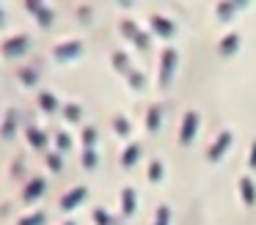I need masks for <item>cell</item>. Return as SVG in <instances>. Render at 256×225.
<instances>
[{"mask_svg": "<svg viewBox=\"0 0 256 225\" xmlns=\"http://www.w3.org/2000/svg\"><path fill=\"white\" fill-rule=\"evenodd\" d=\"M25 137H28L30 148H36V151H44V146H47V135L39 129V126H28V129H25Z\"/></svg>", "mask_w": 256, "mask_h": 225, "instance_id": "8992f818", "label": "cell"}, {"mask_svg": "<svg viewBox=\"0 0 256 225\" xmlns=\"http://www.w3.org/2000/svg\"><path fill=\"white\" fill-rule=\"evenodd\" d=\"M56 140H58V148H69V146H72L69 135H64V132H58V135H56Z\"/></svg>", "mask_w": 256, "mask_h": 225, "instance_id": "4fadbf2b", "label": "cell"}, {"mask_svg": "<svg viewBox=\"0 0 256 225\" xmlns=\"http://www.w3.org/2000/svg\"><path fill=\"white\" fill-rule=\"evenodd\" d=\"M39 107L44 110V113H52V110L58 107V99L52 96L50 91H42V93H39Z\"/></svg>", "mask_w": 256, "mask_h": 225, "instance_id": "ba28073f", "label": "cell"}, {"mask_svg": "<svg viewBox=\"0 0 256 225\" xmlns=\"http://www.w3.org/2000/svg\"><path fill=\"white\" fill-rule=\"evenodd\" d=\"M44 220H47L44 212H30V214H25L17 225H44Z\"/></svg>", "mask_w": 256, "mask_h": 225, "instance_id": "30bf717a", "label": "cell"}, {"mask_svg": "<svg viewBox=\"0 0 256 225\" xmlns=\"http://www.w3.org/2000/svg\"><path fill=\"white\" fill-rule=\"evenodd\" d=\"M96 223H100V225H108V214H105V212H96Z\"/></svg>", "mask_w": 256, "mask_h": 225, "instance_id": "2e32d148", "label": "cell"}, {"mask_svg": "<svg viewBox=\"0 0 256 225\" xmlns=\"http://www.w3.org/2000/svg\"><path fill=\"white\" fill-rule=\"evenodd\" d=\"M94 137H96L94 129H86V132H83V143H86V146H88V143H94Z\"/></svg>", "mask_w": 256, "mask_h": 225, "instance_id": "9a60e30c", "label": "cell"}, {"mask_svg": "<svg viewBox=\"0 0 256 225\" xmlns=\"http://www.w3.org/2000/svg\"><path fill=\"white\" fill-rule=\"evenodd\" d=\"M64 115H66L69 121H78L80 118V104H74V102H69L66 107H64Z\"/></svg>", "mask_w": 256, "mask_h": 225, "instance_id": "8fae6325", "label": "cell"}, {"mask_svg": "<svg viewBox=\"0 0 256 225\" xmlns=\"http://www.w3.org/2000/svg\"><path fill=\"white\" fill-rule=\"evenodd\" d=\"M83 165H86V168H94V165H96V157H94V151H86V157H83Z\"/></svg>", "mask_w": 256, "mask_h": 225, "instance_id": "5bb4252c", "label": "cell"}, {"mask_svg": "<svg viewBox=\"0 0 256 225\" xmlns=\"http://www.w3.org/2000/svg\"><path fill=\"white\" fill-rule=\"evenodd\" d=\"M28 33H14V36H8L6 41L0 44V55L3 58H8V60H14V58H20V55H25L28 52Z\"/></svg>", "mask_w": 256, "mask_h": 225, "instance_id": "6da1fadb", "label": "cell"}, {"mask_svg": "<svg viewBox=\"0 0 256 225\" xmlns=\"http://www.w3.org/2000/svg\"><path fill=\"white\" fill-rule=\"evenodd\" d=\"M83 195H86L83 187H74V190H69L66 195L61 198V209H74L80 201H83Z\"/></svg>", "mask_w": 256, "mask_h": 225, "instance_id": "52a82bcc", "label": "cell"}, {"mask_svg": "<svg viewBox=\"0 0 256 225\" xmlns=\"http://www.w3.org/2000/svg\"><path fill=\"white\" fill-rule=\"evenodd\" d=\"M25 11L34 14L39 25H50V22H52V8H50V5H44V3H39V0H28V3H25Z\"/></svg>", "mask_w": 256, "mask_h": 225, "instance_id": "7a4b0ae2", "label": "cell"}, {"mask_svg": "<svg viewBox=\"0 0 256 225\" xmlns=\"http://www.w3.org/2000/svg\"><path fill=\"white\" fill-rule=\"evenodd\" d=\"M64 225H74V223H64Z\"/></svg>", "mask_w": 256, "mask_h": 225, "instance_id": "ac0fdd59", "label": "cell"}, {"mask_svg": "<svg viewBox=\"0 0 256 225\" xmlns=\"http://www.w3.org/2000/svg\"><path fill=\"white\" fill-rule=\"evenodd\" d=\"M44 179H42V176H34V179L28 181V184L22 187V201L25 203H34V201H39L42 198V192H44Z\"/></svg>", "mask_w": 256, "mask_h": 225, "instance_id": "277c9868", "label": "cell"}, {"mask_svg": "<svg viewBox=\"0 0 256 225\" xmlns=\"http://www.w3.org/2000/svg\"><path fill=\"white\" fill-rule=\"evenodd\" d=\"M36 77H39V69H36V66H22V69H20V80H22V85H34Z\"/></svg>", "mask_w": 256, "mask_h": 225, "instance_id": "9c48e42d", "label": "cell"}, {"mask_svg": "<svg viewBox=\"0 0 256 225\" xmlns=\"http://www.w3.org/2000/svg\"><path fill=\"white\" fill-rule=\"evenodd\" d=\"M17 124H20L17 107H8L6 115H3V121H0V135L6 137V140H12V137L17 135Z\"/></svg>", "mask_w": 256, "mask_h": 225, "instance_id": "3957f363", "label": "cell"}, {"mask_svg": "<svg viewBox=\"0 0 256 225\" xmlns=\"http://www.w3.org/2000/svg\"><path fill=\"white\" fill-rule=\"evenodd\" d=\"M44 159H47V165H50V170H61V157H58V151H50V154H44Z\"/></svg>", "mask_w": 256, "mask_h": 225, "instance_id": "7c38bea8", "label": "cell"}, {"mask_svg": "<svg viewBox=\"0 0 256 225\" xmlns=\"http://www.w3.org/2000/svg\"><path fill=\"white\" fill-rule=\"evenodd\" d=\"M74 55H80V41H58L52 47V58L56 60H69Z\"/></svg>", "mask_w": 256, "mask_h": 225, "instance_id": "5b68a950", "label": "cell"}, {"mask_svg": "<svg viewBox=\"0 0 256 225\" xmlns=\"http://www.w3.org/2000/svg\"><path fill=\"white\" fill-rule=\"evenodd\" d=\"M3 25H6V11L0 8V27H3Z\"/></svg>", "mask_w": 256, "mask_h": 225, "instance_id": "e0dca14e", "label": "cell"}]
</instances>
